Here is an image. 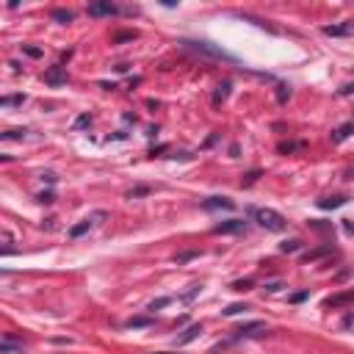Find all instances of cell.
Listing matches in <instances>:
<instances>
[{
    "instance_id": "obj_6",
    "label": "cell",
    "mask_w": 354,
    "mask_h": 354,
    "mask_svg": "<svg viewBox=\"0 0 354 354\" xmlns=\"http://www.w3.org/2000/svg\"><path fill=\"white\" fill-rule=\"evenodd\" d=\"M23 349H25L23 338H17V335L0 338V354H23Z\"/></svg>"
},
{
    "instance_id": "obj_31",
    "label": "cell",
    "mask_w": 354,
    "mask_h": 354,
    "mask_svg": "<svg viewBox=\"0 0 354 354\" xmlns=\"http://www.w3.org/2000/svg\"><path fill=\"white\" fill-rule=\"evenodd\" d=\"M288 86H277V100H280V103H285V100H288Z\"/></svg>"
},
{
    "instance_id": "obj_15",
    "label": "cell",
    "mask_w": 354,
    "mask_h": 354,
    "mask_svg": "<svg viewBox=\"0 0 354 354\" xmlns=\"http://www.w3.org/2000/svg\"><path fill=\"white\" fill-rule=\"evenodd\" d=\"M349 31H351V25H349V23H343V25H326V28H324L326 36H346Z\"/></svg>"
},
{
    "instance_id": "obj_29",
    "label": "cell",
    "mask_w": 354,
    "mask_h": 354,
    "mask_svg": "<svg viewBox=\"0 0 354 354\" xmlns=\"http://www.w3.org/2000/svg\"><path fill=\"white\" fill-rule=\"evenodd\" d=\"M36 200L42 202V205H50V202H56V196H53V191H42V194L36 196Z\"/></svg>"
},
{
    "instance_id": "obj_10",
    "label": "cell",
    "mask_w": 354,
    "mask_h": 354,
    "mask_svg": "<svg viewBox=\"0 0 354 354\" xmlns=\"http://www.w3.org/2000/svg\"><path fill=\"white\" fill-rule=\"evenodd\" d=\"M200 335H202V324H191V326H188V329L183 332L180 338H177V346H186V343H191V340H194V338H200Z\"/></svg>"
},
{
    "instance_id": "obj_27",
    "label": "cell",
    "mask_w": 354,
    "mask_h": 354,
    "mask_svg": "<svg viewBox=\"0 0 354 354\" xmlns=\"http://www.w3.org/2000/svg\"><path fill=\"white\" fill-rule=\"evenodd\" d=\"M230 288H233V291H249L252 288V280H249V277H247V280H235Z\"/></svg>"
},
{
    "instance_id": "obj_22",
    "label": "cell",
    "mask_w": 354,
    "mask_h": 354,
    "mask_svg": "<svg viewBox=\"0 0 354 354\" xmlns=\"http://www.w3.org/2000/svg\"><path fill=\"white\" fill-rule=\"evenodd\" d=\"M23 94H14V97H0V105H23Z\"/></svg>"
},
{
    "instance_id": "obj_8",
    "label": "cell",
    "mask_w": 354,
    "mask_h": 354,
    "mask_svg": "<svg viewBox=\"0 0 354 354\" xmlns=\"http://www.w3.org/2000/svg\"><path fill=\"white\" fill-rule=\"evenodd\" d=\"M45 83H50V86H61V83H67V70L64 67H50V70L45 72Z\"/></svg>"
},
{
    "instance_id": "obj_7",
    "label": "cell",
    "mask_w": 354,
    "mask_h": 354,
    "mask_svg": "<svg viewBox=\"0 0 354 354\" xmlns=\"http://www.w3.org/2000/svg\"><path fill=\"white\" fill-rule=\"evenodd\" d=\"M202 208L205 210H233L235 202L230 200V196H208V200L202 202Z\"/></svg>"
},
{
    "instance_id": "obj_23",
    "label": "cell",
    "mask_w": 354,
    "mask_h": 354,
    "mask_svg": "<svg viewBox=\"0 0 354 354\" xmlns=\"http://www.w3.org/2000/svg\"><path fill=\"white\" fill-rule=\"evenodd\" d=\"M244 310H249L247 304H230V307H224L222 313L224 316H238V313H244Z\"/></svg>"
},
{
    "instance_id": "obj_21",
    "label": "cell",
    "mask_w": 354,
    "mask_h": 354,
    "mask_svg": "<svg viewBox=\"0 0 354 354\" xmlns=\"http://www.w3.org/2000/svg\"><path fill=\"white\" fill-rule=\"evenodd\" d=\"M136 36H139V33H136V31H122V33H117V36H114V45H122V42H133Z\"/></svg>"
},
{
    "instance_id": "obj_30",
    "label": "cell",
    "mask_w": 354,
    "mask_h": 354,
    "mask_svg": "<svg viewBox=\"0 0 354 354\" xmlns=\"http://www.w3.org/2000/svg\"><path fill=\"white\" fill-rule=\"evenodd\" d=\"M25 130H6V133H0V141L3 139H23Z\"/></svg>"
},
{
    "instance_id": "obj_14",
    "label": "cell",
    "mask_w": 354,
    "mask_h": 354,
    "mask_svg": "<svg viewBox=\"0 0 354 354\" xmlns=\"http://www.w3.org/2000/svg\"><path fill=\"white\" fill-rule=\"evenodd\" d=\"M50 17L56 19V23H61V25H67V23H72V19H75V14H72L70 9H53Z\"/></svg>"
},
{
    "instance_id": "obj_28",
    "label": "cell",
    "mask_w": 354,
    "mask_h": 354,
    "mask_svg": "<svg viewBox=\"0 0 354 354\" xmlns=\"http://www.w3.org/2000/svg\"><path fill=\"white\" fill-rule=\"evenodd\" d=\"M169 302H172V299H169V296H161V299H155V302L149 304V310H161V307H166Z\"/></svg>"
},
{
    "instance_id": "obj_33",
    "label": "cell",
    "mask_w": 354,
    "mask_h": 354,
    "mask_svg": "<svg viewBox=\"0 0 354 354\" xmlns=\"http://www.w3.org/2000/svg\"><path fill=\"white\" fill-rule=\"evenodd\" d=\"M307 299V291H302V294H296V296H291V302H304Z\"/></svg>"
},
{
    "instance_id": "obj_19",
    "label": "cell",
    "mask_w": 354,
    "mask_h": 354,
    "mask_svg": "<svg viewBox=\"0 0 354 354\" xmlns=\"http://www.w3.org/2000/svg\"><path fill=\"white\" fill-rule=\"evenodd\" d=\"M149 191H152L149 186H136L127 191V200H141V196H149Z\"/></svg>"
},
{
    "instance_id": "obj_32",
    "label": "cell",
    "mask_w": 354,
    "mask_h": 354,
    "mask_svg": "<svg viewBox=\"0 0 354 354\" xmlns=\"http://www.w3.org/2000/svg\"><path fill=\"white\" fill-rule=\"evenodd\" d=\"M17 249L14 247H0V257H14Z\"/></svg>"
},
{
    "instance_id": "obj_25",
    "label": "cell",
    "mask_w": 354,
    "mask_h": 354,
    "mask_svg": "<svg viewBox=\"0 0 354 354\" xmlns=\"http://www.w3.org/2000/svg\"><path fill=\"white\" fill-rule=\"evenodd\" d=\"M23 53H25V56H31V58H42V50L33 47V45H23Z\"/></svg>"
},
{
    "instance_id": "obj_12",
    "label": "cell",
    "mask_w": 354,
    "mask_h": 354,
    "mask_svg": "<svg viewBox=\"0 0 354 354\" xmlns=\"http://www.w3.org/2000/svg\"><path fill=\"white\" fill-rule=\"evenodd\" d=\"M230 88H233V83H230V80H224V83L216 86V92H213V105H222L224 100L230 97Z\"/></svg>"
},
{
    "instance_id": "obj_18",
    "label": "cell",
    "mask_w": 354,
    "mask_h": 354,
    "mask_svg": "<svg viewBox=\"0 0 354 354\" xmlns=\"http://www.w3.org/2000/svg\"><path fill=\"white\" fill-rule=\"evenodd\" d=\"M88 227H92V219H83L80 224H75V227L70 230V238H80L83 233H88Z\"/></svg>"
},
{
    "instance_id": "obj_20",
    "label": "cell",
    "mask_w": 354,
    "mask_h": 354,
    "mask_svg": "<svg viewBox=\"0 0 354 354\" xmlns=\"http://www.w3.org/2000/svg\"><path fill=\"white\" fill-rule=\"evenodd\" d=\"M299 249H302V241H299V238H291V241L280 244V252H285V255H291V252H299Z\"/></svg>"
},
{
    "instance_id": "obj_11",
    "label": "cell",
    "mask_w": 354,
    "mask_h": 354,
    "mask_svg": "<svg viewBox=\"0 0 354 354\" xmlns=\"http://www.w3.org/2000/svg\"><path fill=\"white\" fill-rule=\"evenodd\" d=\"M346 200H349V196H343V194L324 196V200H318V208H324V210H329V208H340V205H346Z\"/></svg>"
},
{
    "instance_id": "obj_5",
    "label": "cell",
    "mask_w": 354,
    "mask_h": 354,
    "mask_svg": "<svg viewBox=\"0 0 354 354\" xmlns=\"http://www.w3.org/2000/svg\"><path fill=\"white\" fill-rule=\"evenodd\" d=\"M247 230V222L244 219H227V222H219L213 227L216 235H227V233H244Z\"/></svg>"
},
{
    "instance_id": "obj_1",
    "label": "cell",
    "mask_w": 354,
    "mask_h": 354,
    "mask_svg": "<svg viewBox=\"0 0 354 354\" xmlns=\"http://www.w3.org/2000/svg\"><path fill=\"white\" fill-rule=\"evenodd\" d=\"M186 50H191V53H200V56H208V58H222V61H235L230 53H224L222 47H216V45H210V42H202V39H183L180 42Z\"/></svg>"
},
{
    "instance_id": "obj_35",
    "label": "cell",
    "mask_w": 354,
    "mask_h": 354,
    "mask_svg": "<svg viewBox=\"0 0 354 354\" xmlns=\"http://www.w3.org/2000/svg\"><path fill=\"white\" fill-rule=\"evenodd\" d=\"M296 147H302V144H280V152H291V149H296Z\"/></svg>"
},
{
    "instance_id": "obj_2",
    "label": "cell",
    "mask_w": 354,
    "mask_h": 354,
    "mask_svg": "<svg viewBox=\"0 0 354 354\" xmlns=\"http://www.w3.org/2000/svg\"><path fill=\"white\" fill-rule=\"evenodd\" d=\"M252 216H255V219L260 222V227L271 230V233H282V230H285V216H282V213H277V210H271V208L252 210Z\"/></svg>"
},
{
    "instance_id": "obj_24",
    "label": "cell",
    "mask_w": 354,
    "mask_h": 354,
    "mask_svg": "<svg viewBox=\"0 0 354 354\" xmlns=\"http://www.w3.org/2000/svg\"><path fill=\"white\" fill-rule=\"evenodd\" d=\"M196 255H200V252H196V249H191V252H180V255H177L174 260H177V263H188V260H194Z\"/></svg>"
},
{
    "instance_id": "obj_4",
    "label": "cell",
    "mask_w": 354,
    "mask_h": 354,
    "mask_svg": "<svg viewBox=\"0 0 354 354\" xmlns=\"http://www.w3.org/2000/svg\"><path fill=\"white\" fill-rule=\"evenodd\" d=\"M119 11L122 9L117 3H111V0H97V3L88 6V14H92V17H117Z\"/></svg>"
},
{
    "instance_id": "obj_13",
    "label": "cell",
    "mask_w": 354,
    "mask_h": 354,
    "mask_svg": "<svg viewBox=\"0 0 354 354\" xmlns=\"http://www.w3.org/2000/svg\"><path fill=\"white\" fill-rule=\"evenodd\" d=\"M130 329H144V326H152V316H133L130 321H127Z\"/></svg>"
},
{
    "instance_id": "obj_3",
    "label": "cell",
    "mask_w": 354,
    "mask_h": 354,
    "mask_svg": "<svg viewBox=\"0 0 354 354\" xmlns=\"http://www.w3.org/2000/svg\"><path fill=\"white\" fill-rule=\"evenodd\" d=\"M263 332H269L266 321H249V324H241V326H235V329H233V338H230V343H233V340H241V338L263 335Z\"/></svg>"
},
{
    "instance_id": "obj_17",
    "label": "cell",
    "mask_w": 354,
    "mask_h": 354,
    "mask_svg": "<svg viewBox=\"0 0 354 354\" xmlns=\"http://www.w3.org/2000/svg\"><path fill=\"white\" fill-rule=\"evenodd\" d=\"M324 255H332V244H329V247L316 249V252H307V255H304L302 260H304V263H310V260H318V257H324Z\"/></svg>"
},
{
    "instance_id": "obj_26",
    "label": "cell",
    "mask_w": 354,
    "mask_h": 354,
    "mask_svg": "<svg viewBox=\"0 0 354 354\" xmlns=\"http://www.w3.org/2000/svg\"><path fill=\"white\" fill-rule=\"evenodd\" d=\"M88 125H92V114H80V117L75 119V127H78V130L80 127H88Z\"/></svg>"
},
{
    "instance_id": "obj_34",
    "label": "cell",
    "mask_w": 354,
    "mask_h": 354,
    "mask_svg": "<svg viewBox=\"0 0 354 354\" xmlns=\"http://www.w3.org/2000/svg\"><path fill=\"white\" fill-rule=\"evenodd\" d=\"M340 326H343V329H351V313H346V318H343V324H340Z\"/></svg>"
},
{
    "instance_id": "obj_36",
    "label": "cell",
    "mask_w": 354,
    "mask_h": 354,
    "mask_svg": "<svg viewBox=\"0 0 354 354\" xmlns=\"http://www.w3.org/2000/svg\"><path fill=\"white\" fill-rule=\"evenodd\" d=\"M0 274H9V271H6V269H0Z\"/></svg>"
},
{
    "instance_id": "obj_9",
    "label": "cell",
    "mask_w": 354,
    "mask_h": 354,
    "mask_svg": "<svg viewBox=\"0 0 354 354\" xmlns=\"http://www.w3.org/2000/svg\"><path fill=\"white\" fill-rule=\"evenodd\" d=\"M351 291H340V294H335V296H329L324 302V307H340V304H349L351 302Z\"/></svg>"
},
{
    "instance_id": "obj_16",
    "label": "cell",
    "mask_w": 354,
    "mask_h": 354,
    "mask_svg": "<svg viewBox=\"0 0 354 354\" xmlns=\"http://www.w3.org/2000/svg\"><path fill=\"white\" fill-rule=\"evenodd\" d=\"M349 136H351V122H346L343 127H338V130L332 133V141H335V144H338V141H346V139H349Z\"/></svg>"
},
{
    "instance_id": "obj_37",
    "label": "cell",
    "mask_w": 354,
    "mask_h": 354,
    "mask_svg": "<svg viewBox=\"0 0 354 354\" xmlns=\"http://www.w3.org/2000/svg\"><path fill=\"white\" fill-rule=\"evenodd\" d=\"M155 354H169V351H155Z\"/></svg>"
}]
</instances>
